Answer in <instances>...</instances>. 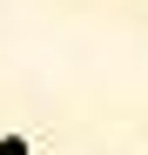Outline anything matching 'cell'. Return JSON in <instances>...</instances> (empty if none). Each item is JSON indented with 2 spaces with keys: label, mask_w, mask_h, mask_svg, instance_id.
Here are the masks:
<instances>
[{
  "label": "cell",
  "mask_w": 148,
  "mask_h": 155,
  "mask_svg": "<svg viewBox=\"0 0 148 155\" xmlns=\"http://www.w3.org/2000/svg\"><path fill=\"white\" fill-rule=\"evenodd\" d=\"M0 155H34V148L20 142V135H7V142H0Z\"/></svg>",
  "instance_id": "obj_1"
}]
</instances>
